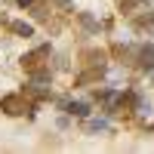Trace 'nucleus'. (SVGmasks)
Returning <instances> with one entry per match:
<instances>
[{"label": "nucleus", "mask_w": 154, "mask_h": 154, "mask_svg": "<svg viewBox=\"0 0 154 154\" xmlns=\"http://www.w3.org/2000/svg\"><path fill=\"white\" fill-rule=\"evenodd\" d=\"M43 56H49V49H46V46H40V49H37V53H31V56H25V68H37Z\"/></svg>", "instance_id": "2"}, {"label": "nucleus", "mask_w": 154, "mask_h": 154, "mask_svg": "<svg viewBox=\"0 0 154 154\" xmlns=\"http://www.w3.org/2000/svg\"><path fill=\"white\" fill-rule=\"evenodd\" d=\"M3 108H6V114H25L28 105H22L19 96H6V99H3Z\"/></svg>", "instance_id": "1"}, {"label": "nucleus", "mask_w": 154, "mask_h": 154, "mask_svg": "<svg viewBox=\"0 0 154 154\" xmlns=\"http://www.w3.org/2000/svg\"><path fill=\"white\" fill-rule=\"evenodd\" d=\"M68 111H71V114H77V117H83V114H89V111H86V105H80V102H74V105H68Z\"/></svg>", "instance_id": "5"}, {"label": "nucleus", "mask_w": 154, "mask_h": 154, "mask_svg": "<svg viewBox=\"0 0 154 154\" xmlns=\"http://www.w3.org/2000/svg\"><path fill=\"white\" fill-rule=\"evenodd\" d=\"M12 31L22 34V37H31V34H34V28H31V25H25V22H16V25H12Z\"/></svg>", "instance_id": "4"}, {"label": "nucleus", "mask_w": 154, "mask_h": 154, "mask_svg": "<svg viewBox=\"0 0 154 154\" xmlns=\"http://www.w3.org/2000/svg\"><path fill=\"white\" fill-rule=\"evenodd\" d=\"M142 65L145 68H154V46H145L142 49Z\"/></svg>", "instance_id": "3"}]
</instances>
